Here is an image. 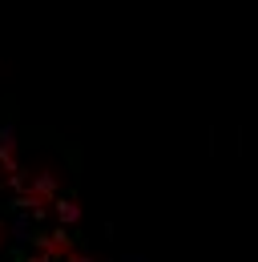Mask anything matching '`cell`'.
Instances as JSON below:
<instances>
[{
	"instance_id": "cell-1",
	"label": "cell",
	"mask_w": 258,
	"mask_h": 262,
	"mask_svg": "<svg viewBox=\"0 0 258 262\" xmlns=\"http://www.w3.org/2000/svg\"><path fill=\"white\" fill-rule=\"evenodd\" d=\"M29 242L36 246V254H40L45 262H61V258H69V254H73V238H69L64 230H53V234L36 230Z\"/></svg>"
},
{
	"instance_id": "cell-2",
	"label": "cell",
	"mask_w": 258,
	"mask_h": 262,
	"mask_svg": "<svg viewBox=\"0 0 258 262\" xmlns=\"http://www.w3.org/2000/svg\"><path fill=\"white\" fill-rule=\"evenodd\" d=\"M29 194L36 198L45 210H49V206L57 202V178H53V173H36V178H32V190H29Z\"/></svg>"
},
{
	"instance_id": "cell-3",
	"label": "cell",
	"mask_w": 258,
	"mask_h": 262,
	"mask_svg": "<svg viewBox=\"0 0 258 262\" xmlns=\"http://www.w3.org/2000/svg\"><path fill=\"white\" fill-rule=\"evenodd\" d=\"M53 206H57V218H61V222H77V218H81V206L69 202V198H57Z\"/></svg>"
},
{
	"instance_id": "cell-4",
	"label": "cell",
	"mask_w": 258,
	"mask_h": 262,
	"mask_svg": "<svg viewBox=\"0 0 258 262\" xmlns=\"http://www.w3.org/2000/svg\"><path fill=\"white\" fill-rule=\"evenodd\" d=\"M69 262H93V258H85V254H69Z\"/></svg>"
},
{
	"instance_id": "cell-5",
	"label": "cell",
	"mask_w": 258,
	"mask_h": 262,
	"mask_svg": "<svg viewBox=\"0 0 258 262\" xmlns=\"http://www.w3.org/2000/svg\"><path fill=\"white\" fill-rule=\"evenodd\" d=\"M0 246H4V230H0Z\"/></svg>"
}]
</instances>
